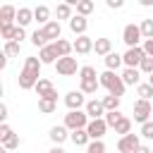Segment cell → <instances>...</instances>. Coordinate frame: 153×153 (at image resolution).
Instances as JSON below:
<instances>
[{
	"label": "cell",
	"instance_id": "obj_1",
	"mask_svg": "<svg viewBox=\"0 0 153 153\" xmlns=\"http://www.w3.org/2000/svg\"><path fill=\"white\" fill-rule=\"evenodd\" d=\"M41 67H43V62L38 60V57H33V55H29V57H24V67H22V72H19V88H24V91H31V88H36V84H38V79H41Z\"/></svg>",
	"mask_w": 153,
	"mask_h": 153
},
{
	"label": "cell",
	"instance_id": "obj_2",
	"mask_svg": "<svg viewBox=\"0 0 153 153\" xmlns=\"http://www.w3.org/2000/svg\"><path fill=\"white\" fill-rule=\"evenodd\" d=\"M98 81H100V86H103V88H108V93H110V96H117V98H122V96H124L127 84L122 81V76H120L117 72L105 69V72H100V74H98Z\"/></svg>",
	"mask_w": 153,
	"mask_h": 153
},
{
	"label": "cell",
	"instance_id": "obj_3",
	"mask_svg": "<svg viewBox=\"0 0 153 153\" xmlns=\"http://www.w3.org/2000/svg\"><path fill=\"white\" fill-rule=\"evenodd\" d=\"M88 122H91V117L86 115V110H67L62 124H65L69 131H76V129H86Z\"/></svg>",
	"mask_w": 153,
	"mask_h": 153
},
{
	"label": "cell",
	"instance_id": "obj_4",
	"mask_svg": "<svg viewBox=\"0 0 153 153\" xmlns=\"http://www.w3.org/2000/svg\"><path fill=\"white\" fill-rule=\"evenodd\" d=\"M122 41H124V45H127V48H139V45H141V41H143L139 24H127V26L122 29Z\"/></svg>",
	"mask_w": 153,
	"mask_h": 153
},
{
	"label": "cell",
	"instance_id": "obj_5",
	"mask_svg": "<svg viewBox=\"0 0 153 153\" xmlns=\"http://www.w3.org/2000/svg\"><path fill=\"white\" fill-rule=\"evenodd\" d=\"M151 117H153V105H151V100H136L134 103V122H139V124H146V122H151Z\"/></svg>",
	"mask_w": 153,
	"mask_h": 153
},
{
	"label": "cell",
	"instance_id": "obj_6",
	"mask_svg": "<svg viewBox=\"0 0 153 153\" xmlns=\"http://www.w3.org/2000/svg\"><path fill=\"white\" fill-rule=\"evenodd\" d=\"M81 67H79V62H76V57H60L57 62H55V72L60 74V76H72V74H76Z\"/></svg>",
	"mask_w": 153,
	"mask_h": 153
},
{
	"label": "cell",
	"instance_id": "obj_7",
	"mask_svg": "<svg viewBox=\"0 0 153 153\" xmlns=\"http://www.w3.org/2000/svg\"><path fill=\"white\" fill-rule=\"evenodd\" d=\"M143 57H146V53H143L141 45H139V48H127V50L122 53V62H124V67H131V69H139V65H141Z\"/></svg>",
	"mask_w": 153,
	"mask_h": 153
},
{
	"label": "cell",
	"instance_id": "obj_8",
	"mask_svg": "<svg viewBox=\"0 0 153 153\" xmlns=\"http://www.w3.org/2000/svg\"><path fill=\"white\" fill-rule=\"evenodd\" d=\"M86 96L76 88V91H69V93H65V105H67V110H84L86 108Z\"/></svg>",
	"mask_w": 153,
	"mask_h": 153
},
{
	"label": "cell",
	"instance_id": "obj_9",
	"mask_svg": "<svg viewBox=\"0 0 153 153\" xmlns=\"http://www.w3.org/2000/svg\"><path fill=\"white\" fill-rule=\"evenodd\" d=\"M139 146H141L139 134H127V136H120V141H117V151L120 153H136Z\"/></svg>",
	"mask_w": 153,
	"mask_h": 153
},
{
	"label": "cell",
	"instance_id": "obj_10",
	"mask_svg": "<svg viewBox=\"0 0 153 153\" xmlns=\"http://www.w3.org/2000/svg\"><path fill=\"white\" fill-rule=\"evenodd\" d=\"M110 127L105 124V120H91L88 122V127H86V131H88V136H91V141H103V136H105V131H108Z\"/></svg>",
	"mask_w": 153,
	"mask_h": 153
},
{
	"label": "cell",
	"instance_id": "obj_11",
	"mask_svg": "<svg viewBox=\"0 0 153 153\" xmlns=\"http://www.w3.org/2000/svg\"><path fill=\"white\" fill-rule=\"evenodd\" d=\"M69 129L65 127V124H55V127H50V131H48V136H50V141H53V146H62L67 139H69Z\"/></svg>",
	"mask_w": 153,
	"mask_h": 153
},
{
	"label": "cell",
	"instance_id": "obj_12",
	"mask_svg": "<svg viewBox=\"0 0 153 153\" xmlns=\"http://www.w3.org/2000/svg\"><path fill=\"white\" fill-rule=\"evenodd\" d=\"M86 115L91 117V120H103L105 117V108H103V100H98V98H91L88 103H86Z\"/></svg>",
	"mask_w": 153,
	"mask_h": 153
},
{
	"label": "cell",
	"instance_id": "obj_13",
	"mask_svg": "<svg viewBox=\"0 0 153 153\" xmlns=\"http://www.w3.org/2000/svg\"><path fill=\"white\" fill-rule=\"evenodd\" d=\"M67 24H69V31H72L74 36H86V29H88V19H86V17L74 14Z\"/></svg>",
	"mask_w": 153,
	"mask_h": 153
},
{
	"label": "cell",
	"instance_id": "obj_14",
	"mask_svg": "<svg viewBox=\"0 0 153 153\" xmlns=\"http://www.w3.org/2000/svg\"><path fill=\"white\" fill-rule=\"evenodd\" d=\"M93 38L91 36H76V41H74V53L76 55H88L91 50H93Z\"/></svg>",
	"mask_w": 153,
	"mask_h": 153
},
{
	"label": "cell",
	"instance_id": "obj_15",
	"mask_svg": "<svg viewBox=\"0 0 153 153\" xmlns=\"http://www.w3.org/2000/svg\"><path fill=\"white\" fill-rule=\"evenodd\" d=\"M38 60H41L43 65H55V62L60 60V55H57L55 45H53V43H48L45 48H41V50H38Z\"/></svg>",
	"mask_w": 153,
	"mask_h": 153
},
{
	"label": "cell",
	"instance_id": "obj_16",
	"mask_svg": "<svg viewBox=\"0 0 153 153\" xmlns=\"http://www.w3.org/2000/svg\"><path fill=\"white\" fill-rule=\"evenodd\" d=\"M43 33L48 36V41H50V43H55V41H60V38H62V26H60V22H57V19H53V22H48V24L43 26Z\"/></svg>",
	"mask_w": 153,
	"mask_h": 153
},
{
	"label": "cell",
	"instance_id": "obj_17",
	"mask_svg": "<svg viewBox=\"0 0 153 153\" xmlns=\"http://www.w3.org/2000/svg\"><path fill=\"white\" fill-rule=\"evenodd\" d=\"M33 22H38L41 29H43L48 22H53V19H50V7H48V5H36V7H33Z\"/></svg>",
	"mask_w": 153,
	"mask_h": 153
},
{
	"label": "cell",
	"instance_id": "obj_18",
	"mask_svg": "<svg viewBox=\"0 0 153 153\" xmlns=\"http://www.w3.org/2000/svg\"><path fill=\"white\" fill-rule=\"evenodd\" d=\"M120 76H122V81H124L127 86H139V84H141V72H139V69H131V67H124Z\"/></svg>",
	"mask_w": 153,
	"mask_h": 153
},
{
	"label": "cell",
	"instance_id": "obj_19",
	"mask_svg": "<svg viewBox=\"0 0 153 153\" xmlns=\"http://www.w3.org/2000/svg\"><path fill=\"white\" fill-rule=\"evenodd\" d=\"M0 24H17V7L14 5L0 7Z\"/></svg>",
	"mask_w": 153,
	"mask_h": 153
},
{
	"label": "cell",
	"instance_id": "obj_20",
	"mask_svg": "<svg viewBox=\"0 0 153 153\" xmlns=\"http://www.w3.org/2000/svg\"><path fill=\"white\" fill-rule=\"evenodd\" d=\"M93 50H96V55H100V57H108V55L112 53V41H110V38H96V43H93Z\"/></svg>",
	"mask_w": 153,
	"mask_h": 153
},
{
	"label": "cell",
	"instance_id": "obj_21",
	"mask_svg": "<svg viewBox=\"0 0 153 153\" xmlns=\"http://www.w3.org/2000/svg\"><path fill=\"white\" fill-rule=\"evenodd\" d=\"M31 22H33V10L31 7H19L17 10V26H24L26 29Z\"/></svg>",
	"mask_w": 153,
	"mask_h": 153
},
{
	"label": "cell",
	"instance_id": "obj_22",
	"mask_svg": "<svg viewBox=\"0 0 153 153\" xmlns=\"http://www.w3.org/2000/svg\"><path fill=\"white\" fill-rule=\"evenodd\" d=\"M103 62H105V69H110V72H117V69L124 65V62H122V55L115 53V50H112L108 57H103Z\"/></svg>",
	"mask_w": 153,
	"mask_h": 153
},
{
	"label": "cell",
	"instance_id": "obj_23",
	"mask_svg": "<svg viewBox=\"0 0 153 153\" xmlns=\"http://www.w3.org/2000/svg\"><path fill=\"white\" fill-rule=\"evenodd\" d=\"M69 139H72V143H74V146H84V148L91 143V136H88V131H86V129H76V131H72V134H69Z\"/></svg>",
	"mask_w": 153,
	"mask_h": 153
},
{
	"label": "cell",
	"instance_id": "obj_24",
	"mask_svg": "<svg viewBox=\"0 0 153 153\" xmlns=\"http://www.w3.org/2000/svg\"><path fill=\"white\" fill-rule=\"evenodd\" d=\"M53 45H55V50H57V55H60V57H69V55L74 53V43H69V41H65V38L55 41Z\"/></svg>",
	"mask_w": 153,
	"mask_h": 153
},
{
	"label": "cell",
	"instance_id": "obj_25",
	"mask_svg": "<svg viewBox=\"0 0 153 153\" xmlns=\"http://www.w3.org/2000/svg\"><path fill=\"white\" fill-rule=\"evenodd\" d=\"M100 88V81L98 79H88V81H79V91L84 93V96H93L96 91Z\"/></svg>",
	"mask_w": 153,
	"mask_h": 153
},
{
	"label": "cell",
	"instance_id": "obj_26",
	"mask_svg": "<svg viewBox=\"0 0 153 153\" xmlns=\"http://www.w3.org/2000/svg\"><path fill=\"white\" fill-rule=\"evenodd\" d=\"M53 88H55V86H53V81H50V79H43V76H41V79H38V84H36V88H33V91H36V93H38V98H45V96H48V93H50V91H53Z\"/></svg>",
	"mask_w": 153,
	"mask_h": 153
},
{
	"label": "cell",
	"instance_id": "obj_27",
	"mask_svg": "<svg viewBox=\"0 0 153 153\" xmlns=\"http://www.w3.org/2000/svg\"><path fill=\"white\" fill-rule=\"evenodd\" d=\"M55 14H57V22H60V19H67V22H69V19L74 17V12H72V5H69V2H60V5L55 7Z\"/></svg>",
	"mask_w": 153,
	"mask_h": 153
},
{
	"label": "cell",
	"instance_id": "obj_28",
	"mask_svg": "<svg viewBox=\"0 0 153 153\" xmlns=\"http://www.w3.org/2000/svg\"><path fill=\"white\" fill-rule=\"evenodd\" d=\"M29 38H31V43H33V45H36L38 50H41V48H45V45L50 43V41H48V36L43 33V29H36V31H33V33H31Z\"/></svg>",
	"mask_w": 153,
	"mask_h": 153
},
{
	"label": "cell",
	"instance_id": "obj_29",
	"mask_svg": "<svg viewBox=\"0 0 153 153\" xmlns=\"http://www.w3.org/2000/svg\"><path fill=\"white\" fill-rule=\"evenodd\" d=\"M93 10H96L93 0H79V2H76V14H79V17H88Z\"/></svg>",
	"mask_w": 153,
	"mask_h": 153
},
{
	"label": "cell",
	"instance_id": "obj_30",
	"mask_svg": "<svg viewBox=\"0 0 153 153\" xmlns=\"http://www.w3.org/2000/svg\"><path fill=\"white\" fill-rule=\"evenodd\" d=\"M100 100H103L105 112H112V110H120V100H122V98H117V96H110V93H108V96H103Z\"/></svg>",
	"mask_w": 153,
	"mask_h": 153
},
{
	"label": "cell",
	"instance_id": "obj_31",
	"mask_svg": "<svg viewBox=\"0 0 153 153\" xmlns=\"http://www.w3.org/2000/svg\"><path fill=\"white\" fill-rule=\"evenodd\" d=\"M115 134H120V136L131 134V120H129V117H122V120L115 124Z\"/></svg>",
	"mask_w": 153,
	"mask_h": 153
},
{
	"label": "cell",
	"instance_id": "obj_32",
	"mask_svg": "<svg viewBox=\"0 0 153 153\" xmlns=\"http://www.w3.org/2000/svg\"><path fill=\"white\" fill-rule=\"evenodd\" d=\"M88 79H98V72H96V67L84 65V67L79 69V81H88Z\"/></svg>",
	"mask_w": 153,
	"mask_h": 153
},
{
	"label": "cell",
	"instance_id": "obj_33",
	"mask_svg": "<svg viewBox=\"0 0 153 153\" xmlns=\"http://www.w3.org/2000/svg\"><path fill=\"white\" fill-rule=\"evenodd\" d=\"M55 108H57V103H55V100H48V98H38V110H41L43 115H53V112H55Z\"/></svg>",
	"mask_w": 153,
	"mask_h": 153
},
{
	"label": "cell",
	"instance_id": "obj_34",
	"mask_svg": "<svg viewBox=\"0 0 153 153\" xmlns=\"http://www.w3.org/2000/svg\"><path fill=\"white\" fill-rule=\"evenodd\" d=\"M136 96H139L141 100H151V98H153V86H151L148 81H146V84H139V86H136Z\"/></svg>",
	"mask_w": 153,
	"mask_h": 153
},
{
	"label": "cell",
	"instance_id": "obj_35",
	"mask_svg": "<svg viewBox=\"0 0 153 153\" xmlns=\"http://www.w3.org/2000/svg\"><path fill=\"white\" fill-rule=\"evenodd\" d=\"M139 29H141V36H143V41L153 38V19H141Z\"/></svg>",
	"mask_w": 153,
	"mask_h": 153
},
{
	"label": "cell",
	"instance_id": "obj_36",
	"mask_svg": "<svg viewBox=\"0 0 153 153\" xmlns=\"http://www.w3.org/2000/svg\"><path fill=\"white\" fill-rule=\"evenodd\" d=\"M19 48H22V43H14V41H7V43L2 45V53H5L7 57H17V55H19Z\"/></svg>",
	"mask_w": 153,
	"mask_h": 153
},
{
	"label": "cell",
	"instance_id": "obj_37",
	"mask_svg": "<svg viewBox=\"0 0 153 153\" xmlns=\"http://www.w3.org/2000/svg\"><path fill=\"white\" fill-rule=\"evenodd\" d=\"M122 117H124V115H122L120 110H112V112H105V117H103V120H105V124H108V127H112V129H115V124H117Z\"/></svg>",
	"mask_w": 153,
	"mask_h": 153
},
{
	"label": "cell",
	"instance_id": "obj_38",
	"mask_svg": "<svg viewBox=\"0 0 153 153\" xmlns=\"http://www.w3.org/2000/svg\"><path fill=\"white\" fill-rule=\"evenodd\" d=\"M139 72L151 76V74H153V57H148V55H146V57L141 60V65H139Z\"/></svg>",
	"mask_w": 153,
	"mask_h": 153
},
{
	"label": "cell",
	"instance_id": "obj_39",
	"mask_svg": "<svg viewBox=\"0 0 153 153\" xmlns=\"http://www.w3.org/2000/svg\"><path fill=\"white\" fill-rule=\"evenodd\" d=\"M19 146H22V139H19L17 134H12V136L2 143V148H5V151H14V148H19Z\"/></svg>",
	"mask_w": 153,
	"mask_h": 153
},
{
	"label": "cell",
	"instance_id": "obj_40",
	"mask_svg": "<svg viewBox=\"0 0 153 153\" xmlns=\"http://www.w3.org/2000/svg\"><path fill=\"white\" fill-rule=\"evenodd\" d=\"M24 38H26V29H24V26H14V31H12V38H10V41L22 43Z\"/></svg>",
	"mask_w": 153,
	"mask_h": 153
},
{
	"label": "cell",
	"instance_id": "obj_41",
	"mask_svg": "<svg viewBox=\"0 0 153 153\" xmlns=\"http://www.w3.org/2000/svg\"><path fill=\"white\" fill-rule=\"evenodd\" d=\"M12 134H14V131H12V127H10L7 122H2V124H0V143H5Z\"/></svg>",
	"mask_w": 153,
	"mask_h": 153
},
{
	"label": "cell",
	"instance_id": "obj_42",
	"mask_svg": "<svg viewBox=\"0 0 153 153\" xmlns=\"http://www.w3.org/2000/svg\"><path fill=\"white\" fill-rule=\"evenodd\" d=\"M86 153H105V143L103 141H91L86 146Z\"/></svg>",
	"mask_w": 153,
	"mask_h": 153
},
{
	"label": "cell",
	"instance_id": "obj_43",
	"mask_svg": "<svg viewBox=\"0 0 153 153\" xmlns=\"http://www.w3.org/2000/svg\"><path fill=\"white\" fill-rule=\"evenodd\" d=\"M141 136L148 139V141H153V120L146 122V124H141Z\"/></svg>",
	"mask_w": 153,
	"mask_h": 153
},
{
	"label": "cell",
	"instance_id": "obj_44",
	"mask_svg": "<svg viewBox=\"0 0 153 153\" xmlns=\"http://www.w3.org/2000/svg\"><path fill=\"white\" fill-rule=\"evenodd\" d=\"M141 48H143V53H146L148 57H153V38H148V41H143V45H141Z\"/></svg>",
	"mask_w": 153,
	"mask_h": 153
},
{
	"label": "cell",
	"instance_id": "obj_45",
	"mask_svg": "<svg viewBox=\"0 0 153 153\" xmlns=\"http://www.w3.org/2000/svg\"><path fill=\"white\" fill-rule=\"evenodd\" d=\"M105 5H108L110 10H120V7L124 5V2H122V0H105Z\"/></svg>",
	"mask_w": 153,
	"mask_h": 153
},
{
	"label": "cell",
	"instance_id": "obj_46",
	"mask_svg": "<svg viewBox=\"0 0 153 153\" xmlns=\"http://www.w3.org/2000/svg\"><path fill=\"white\" fill-rule=\"evenodd\" d=\"M2 122H7V105L5 103H0V124Z\"/></svg>",
	"mask_w": 153,
	"mask_h": 153
},
{
	"label": "cell",
	"instance_id": "obj_47",
	"mask_svg": "<svg viewBox=\"0 0 153 153\" xmlns=\"http://www.w3.org/2000/svg\"><path fill=\"white\" fill-rule=\"evenodd\" d=\"M7 62H10V57L2 53V55H0V69H5V67H7Z\"/></svg>",
	"mask_w": 153,
	"mask_h": 153
},
{
	"label": "cell",
	"instance_id": "obj_48",
	"mask_svg": "<svg viewBox=\"0 0 153 153\" xmlns=\"http://www.w3.org/2000/svg\"><path fill=\"white\" fill-rule=\"evenodd\" d=\"M45 98H48V100H55V103H57V88H53V91H50V93H48Z\"/></svg>",
	"mask_w": 153,
	"mask_h": 153
},
{
	"label": "cell",
	"instance_id": "obj_49",
	"mask_svg": "<svg viewBox=\"0 0 153 153\" xmlns=\"http://www.w3.org/2000/svg\"><path fill=\"white\" fill-rule=\"evenodd\" d=\"M48 153H67V151H65V148H62V146H53V148H50V151H48Z\"/></svg>",
	"mask_w": 153,
	"mask_h": 153
},
{
	"label": "cell",
	"instance_id": "obj_50",
	"mask_svg": "<svg viewBox=\"0 0 153 153\" xmlns=\"http://www.w3.org/2000/svg\"><path fill=\"white\" fill-rule=\"evenodd\" d=\"M136 153H151V148H148V146H143V143H141V146H139V148H136Z\"/></svg>",
	"mask_w": 153,
	"mask_h": 153
},
{
	"label": "cell",
	"instance_id": "obj_51",
	"mask_svg": "<svg viewBox=\"0 0 153 153\" xmlns=\"http://www.w3.org/2000/svg\"><path fill=\"white\" fill-rule=\"evenodd\" d=\"M148 84H151V86H153V74H151V76H148Z\"/></svg>",
	"mask_w": 153,
	"mask_h": 153
}]
</instances>
